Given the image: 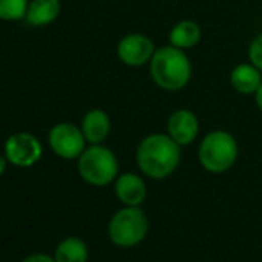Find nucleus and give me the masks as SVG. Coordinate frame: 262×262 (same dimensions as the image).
I'll return each mask as SVG.
<instances>
[{
  "label": "nucleus",
  "mask_w": 262,
  "mask_h": 262,
  "mask_svg": "<svg viewBox=\"0 0 262 262\" xmlns=\"http://www.w3.org/2000/svg\"><path fill=\"white\" fill-rule=\"evenodd\" d=\"M182 147L168 133H150L141 139L136 148V164L150 179L171 176L181 164Z\"/></svg>",
  "instance_id": "1"
},
{
  "label": "nucleus",
  "mask_w": 262,
  "mask_h": 262,
  "mask_svg": "<svg viewBox=\"0 0 262 262\" xmlns=\"http://www.w3.org/2000/svg\"><path fill=\"white\" fill-rule=\"evenodd\" d=\"M148 67L151 80L156 86L170 93L184 90L193 74L191 60L187 56V51L170 43L156 50Z\"/></svg>",
  "instance_id": "2"
},
{
  "label": "nucleus",
  "mask_w": 262,
  "mask_h": 262,
  "mask_svg": "<svg viewBox=\"0 0 262 262\" xmlns=\"http://www.w3.org/2000/svg\"><path fill=\"white\" fill-rule=\"evenodd\" d=\"M239 145L227 129H213L207 133L198 148V159L202 168L213 174L228 171L237 161Z\"/></svg>",
  "instance_id": "3"
},
{
  "label": "nucleus",
  "mask_w": 262,
  "mask_h": 262,
  "mask_svg": "<svg viewBox=\"0 0 262 262\" xmlns=\"http://www.w3.org/2000/svg\"><path fill=\"white\" fill-rule=\"evenodd\" d=\"M77 170L82 179L94 187H106L119 174V162L113 150L103 144L90 145L77 159Z\"/></svg>",
  "instance_id": "4"
},
{
  "label": "nucleus",
  "mask_w": 262,
  "mask_h": 262,
  "mask_svg": "<svg viewBox=\"0 0 262 262\" xmlns=\"http://www.w3.org/2000/svg\"><path fill=\"white\" fill-rule=\"evenodd\" d=\"M148 231V219L139 207L120 208L108 224V236L119 247H135L144 241Z\"/></svg>",
  "instance_id": "5"
},
{
  "label": "nucleus",
  "mask_w": 262,
  "mask_h": 262,
  "mask_svg": "<svg viewBox=\"0 0 262 262\" xmlns=\"http://www.w3.org/2000/svg\"><path fill=\"white\" fill-rule=\"evenodd\" d=\"M48 144L54 155L62 159H79L86 148V139L82 128L71 122H60L54 125L48 133Z\"/></svg>",
  "instance_id": "6"
},
{
  "label": "nucleus",
  "mask_w": 262,
  "mask_h": 262,
  "mask_svg": "<svg viewBox=\"0 0 262 262\" xmlns=\"http://www.w3.org/2000/svg\"><path fill=\"white\" fill-rule=\"evenodd\" d=\"M156 45L147 34L129 33L125 34L117 43V57L119 60L129 68H141L150 63L151 57L156 53Z\"/></svg>",
  "instance_id": "7"
},
{
  "label": "nucleus",
  "mask_w": 262,
  "mask_h": 262,
  "mask_svg": "<svg viewBox=\"0 0 262 262\" xmlns=\"http://www.w3.org/2000/svg\"><path fill=\"white\" fill-rule=\"evenodd\" d=\"M5 156L16 167H31L42 158V144L34 135L20 131L7 139Z\"/></svg>",
  "instance_id": "8"
},
{
  "label": "nucleus",
  "mask_w": 262,
  "mask_h": 262,
  "mask_svg": "<svg viewBox=\"0 0 262 262\" xmlns=\"http://www.w3.org/2000/svg\"><path fill=\"white\" fill-rule=\"evenodd\" d=\"M199 131V117L188 108H178L167 119V133L181 147L191 145L198 139Z\"/></svg>",
  "instance_id": "9"
},
{
  "label": "nucleus",
  "mask_w": 262,
  "mask_h": 262,
  "mask_svg": "<svg viewBox=\"0 0 262 262\" xmlns=\"http://www.w3.org/2000/svg\"><path fill=\"white\" fill-rule=\"evenodd\" d=\"M114 191L119 201L128 207H139L147 198V185L136 173H123L114 181Z\"/></svg>",
  "instance_id": "10"
},
{
  "label": "nucleus",
  "mask_w": 262,
  "mask_h": 262,
  "mask_svg": "<svg viewBox=\"0 0 262 262\" xmlns=\"http://www.w3.org/2000/svg\"><path fill=\"white\" fill-rule=\"evenodd\" d=\"M82 133L90 145L103 144L111 133V119L106 111L93 108L82 117Z\"/></svg>",
  "instance_id": "11"
},
{
  "label": "nucleus",
  "mask_w": 262,
  "mask_h": 262,
  "mask_svg": "<svg viewBox=\"0 0 262 262\" xmlns=\"http://www.w3.org/2000/svg\"><path fill=\"white\" fill-rule=\"evenodd\" d=\"M262 83V71L251 62H242L236 65L230 73L231 88L242 96H254Z\"/></svg>",
  "instance_id": "12"
},
{
  "label": "nucleus",
  "mask_w": 262,
  "mask_h": 262,
  "mask_svg": "<svg viewBox=\"0 0 262 262\" xmlns=\"http://www.w3.org/2000/svg\"><path fill=\"white\" fill-rule=\"evenodd\" d=\"M201 39H202L201 25L191 19H184L176 22L168 33V43L184 51L199 45Z\"/></svg>",
  "instance_id": "13"
},
{
  "label": "nucleus",
  "mask_w": 262,
  "mask_h": 262,
  "mask_svg": "<svg viewBox=\"0 0 262 262\" xmlns=\"http://www.w3.org/2000/svg\"><path fill=\"white\" fill-rule=\"evenodd\" d=\"M60 10V0H31L25 20L31 27H47L59 17Z\"/></svg>",
  "instance_id": "14"
},
{
  "label": "nucleus",
  "mask_w": 262,
  "mask_h": 262,
  "mask_svg": "<svg viewBox=\"0 0 262 262\" xmlns=\"http://www.w3.org/2000/svg\"><path fill=\"white\" fill-rule=\"evenodd\" d=\"M56 262H86L88 248L83 241L77 237H68L56 248Z\"/></svg>",
  "instance_id": "15"
},
{
  "label": "nucleus",
  "mask_w": 262,
  "mask_h": 262,
  "mask_svg": "<svg viewBox=\"0 0 262 262\" xmlns=\"http://www.w3.org/2000/svg\"><path fill=\"white\" fill-rule=\"evenodd\" d=\"M30 0H0V19L2 20H20L25 19Z\"/></svg>",
  "instance_id": "16"
},
{
  "label": "nucleus",
  "mask_w": 262,
  "mask_h": 262,
  "mask_svg": "<svg viewBox=\"0 0 262 262\" xmlns=\"http://www.w3.org/2000/svg\"><path fill=\"white\" fill-rule=\"evenodd\" d=\"M248 62L262 71V33L257 34L248 45Z\"/></svg>",
  "instance_id": "17"
},
{
  "label": "nucleus",
  "mask_w": 262,
  "mask_h": 262,
  "mask_svg": "<svg viewBox=\"0 0 262 262\" xmlns=\"http://www.w3.org/2000/svg\"><path fill=\"white\" fill-rule=\"evenodd\" d=\"M24 262H56V259H53V257H50V256H47V254H33V256H30V257H27Z\"/></svg>",
  "instance_id": "18"
},
{
  "label": "nucleus",
  "mask_w": 262,
  "mask_h": 262,
  "mask_svg": "<svg viewBox=\"0 0 262 262\" xmlns=\"http://www.w3.org/2000/svg\"><path fill=\"white\" fill-rule=\"evenodd\" d=\"M254 102H256L257 110L262 113V83H260V86L257 88V91L254 93Z\"/></svg>",
  "instance_id": "19"
},
{
  "label": "nucleus",
  "mask_w": 262,
  "mask_h": 262,
  "mask_svg": "<svg viewBox=\"0 0 262 262\" xmlns=\"http://www.w3.org/2000/svg\"><path fill=\"white\" fill-rule=\"evenodd\" d=\"M7 164H8L7 156H0V176L4 174V171H5V168H7Z\"/></svg>",
  "instance_id": "20"
}]
</instances>
